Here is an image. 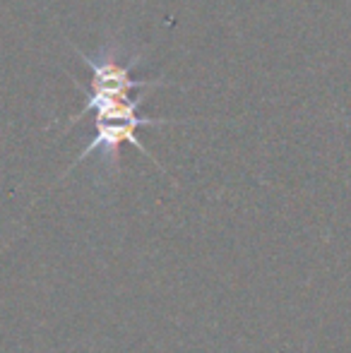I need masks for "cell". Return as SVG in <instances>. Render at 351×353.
<instances>
[{"label":"cell","mask_w":351,"mask_h":353,"mask_svg":"<svg viewBox=\"0 0 351 353\" xmlns=\"http://www.w3.org/2000/svg\"><path fill=\"white\" fill-rule=\"evenodd\" d=\"M80 61L92 70V82L87 89V101L80 113L70 118L68 128L82 121L85 113H94V137L80 152V157L70 163L66 173H70L77 163H82L92 154H99V161L108 173L116 176L121 171V147L132 144L137 152H142L159 171L166 173V168L152 157L150 149L137 137L140 128H159V125H174V121L166 118H147L140 116V108L145 103V94L132 99V89H154L166 87V79H132V68L142 63L140 48H128L118 39H108L94 53H85L75 48Z\"/></svg>","instance_id":"obj_1"}]
</instances>
